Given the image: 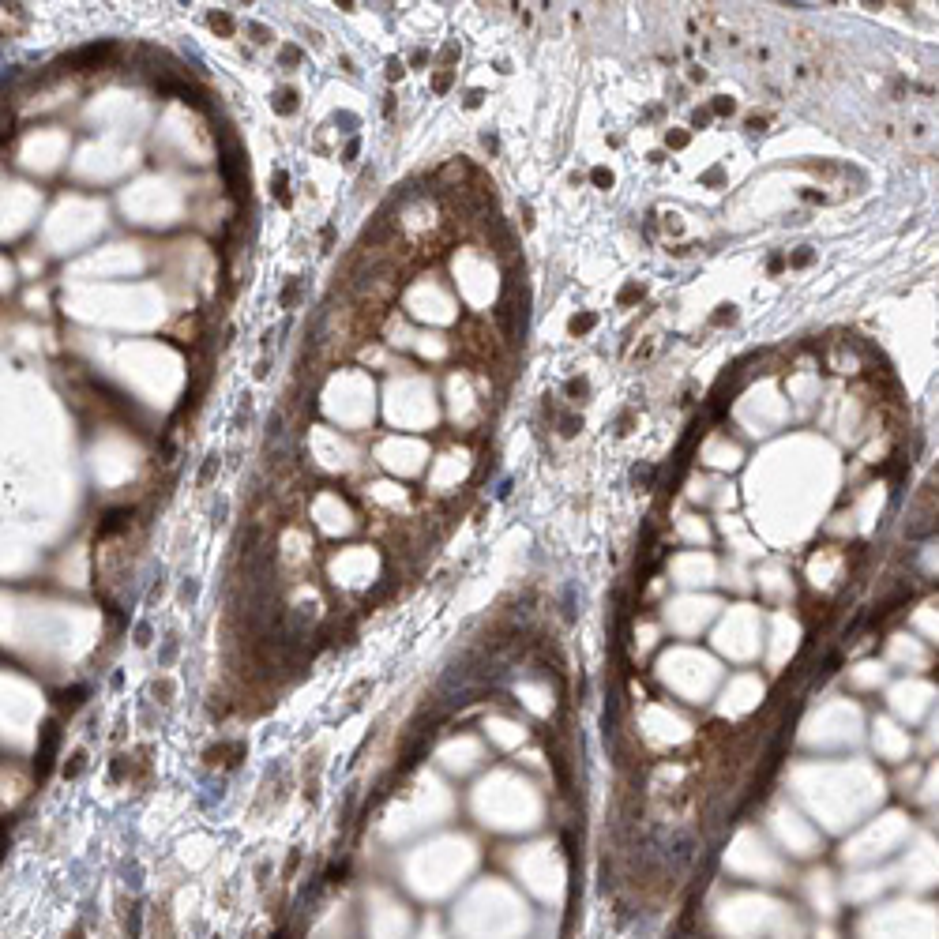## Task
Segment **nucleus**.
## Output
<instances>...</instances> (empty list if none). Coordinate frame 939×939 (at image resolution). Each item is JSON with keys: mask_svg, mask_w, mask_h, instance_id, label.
<instances>
[{"mask_svg": "<svg viewBox=\"0 0 939 939\" xmlns=\"http://www.w3.org/2000/svg\"><path fill=\"white\" fill-rule=\"evenodd\" d=\"M714 928L725 939H804L801 913L774 902L767 894H737L722 909H714Z\"/></svg>", "mask_w": 939, "mask_h": 939, "instance_id": "f257e3e1", "label": "nucleus"}, {"mask_svg": "<svg viewBox=\"0 0 939 939\" xmlns=\"http://www.w3.org/2000/svg\"><path fill=\"white\" fill-rule=\"evenodd\" d=\"M913 838V823L902 812H883V816L864 819V827L846 842L842 861L849 868H876V864H891Z\"/></svg>", "mask_w": 939, "mask_h": 939, "instance_id": "f03ea898", "label": "nucleus"}, {"mask_svg": "<svg viewBox=\"0 0 939 939\" xmlns=\"http://www.w3.org/2000/svg\"><path fill=\"white\" fill-rule=\"evenodd\" d=\"M864 939H939V913L928 902L876 906L861 924Z\"/></svg>", "mask_w": 939, "mask_h": 939, "instance_id": "7ed1b4c3", "label": "nucleus"}, {"mask_svg": "<svg viewBox=\"0 0 939 939\" xmlns=\"http://www.w3.org/2000/svg\"><path fill=\"white\" fill-rule=\"evenodd\" d=\"M894 879L913 894H928L939 887V838L936 834H913L909 846L898 853Z\"/></svg>", "mask_w": 939, "mask_h": 939, "instance_id": "20e7f679", "label": "nucleus"}, {"mask_svg": "<svg viewBox=\"0 0 939 939\" xmlns=\"http://www.w3.org/2000/svg\"><path fill=\"white\" fill-rule=\"evenodd\" d=\"M729 868L752 883H782V876H786V864L778 861V853L767 842H759L755 834H740L733 853H729Z\"/></svg>", "mask_w": 939, "mask_h": 939, "instance_id": "39448f33", "label": "nucleus"}, {"mask_svg": "<svg viewBox=\"0 0 939 939\" xmlns=\"http://www.w3.org/2000/svg\"><path fill=\"white\" fill-rule=\"evenodd\" d=\"M662 677H665V684H673L684 699L695 703L699 695L710 692V684L718 680V673H714V665H710L707 658L688 654V650H673V654L662 658Z\"/></svg>", "mask_w": 939, "mask_h": 939, "instance_id": "423d86ee", "label": "nucleus"}, {"mask_svg": "<svg viewBox=\"0 0 939 939\" xmlns=\"http://www.w3.org/2000/svg\"><path fill=\"white\" fill-rule=\"evenodd\" d=\"M887 703L902 725H921L939 707V692L936 684H928L924 677H902L887 688Z\"/></svg>", "mask_w": 939, "mask_h": 939, "instance_id": "0eeeda50", "label": "nucleus"}, {"mask_svg": "<svg viewBox=\"0 0 939 939\" xmlns=\"http://www.w3.org/2000/svg\"><path fill=\"white\" fill-rule=\"evenodd\" d=\"M894 883V864H876V868H849V876L842 879V902L849 906H879V898L891 891Z\"/></svg>", "mask_w": 939, "mask_h": 939, "instance_id": "6e6552de", "label": "nucleus"}, {"mask_svg": "<svg viewBox=\"0 0 939 939\" xmlns=\"http://www.w3.org/2000/svg\"><path fill=\"white\" fill-rule=\"evenodd\" d=\"M763 628H759V616L748 609V605H740V609H733V613L725 616V624L718 628V647L729 650L733 658H752L755 650L763 647Z\"/></svg>", "mask_w": 939, "mask_h": 939, "instance_id": "1a4fd4ad", "label": "nucleus"}, {"mask_svg": "<svg viewBox=\"0 0 939 939\" xmlns=\"http://www.w3.org/2000/svg\"><path fill=\"white\" fill-rule=\"evenodd\" d=\"M774 834H778V846L786 849L789 857H816L819 853V831L797 812H778L774 816Z\"/></svg>", "mask_w": 939, "mask_h": 939, "instance_id": "9d476101", "label": "nucleus"}, {"mask_svg": "<svg viewBox=\"0 0 939 939\" xmlns=\"http://www.w3.org/2000/svg\"><path fill=\"white\" fill-rule=\"evenodd\" d=\"M872 748H876L883 763L898 767V763H906L909 755H913V733L898 718H876L872 722Z\"/></svg>", "mask_w": 939, "mask_h": 939, "instance_id": "9b49d317", "label": "nucleus"}, {"mask_svg": "<svg viewBox=\"0 0 939 939\" xmlns=\"http://www.w3.org/2000/svg\"><path fill=\"white\" fill-rule=\"evenodd\" d=\"M887 665L902 669L909 677H921L924 669L932 665V650H928V643L917 632H898L887 643Z\"/></svg>", "mask_w": 939, "mask_h": 939, "instance_id": "f8f14e48", "label": "nucleus"}, {"mask_svg": "<svg viewBox=\"0 0 939 939\" xmlns=\"http://www.w3.org/2000/svg\"><path fill=\"white\" fill-rule=\"evenodd\" d=\"M804 898H808V909L819 921H834V913L842 906V879H834L827 868H819V872L804 879Z\"/></svg>", "mask_w": 939, "mask_h": 939, "instance_id": "ddd939ff", "label": "nucleus"}, {"mask_svg": "<svg viewBox=\"0 0 939 939\" xmlns=\"http://www.w3.org/2000/svg\"><path fill=\"white\" fill-rule=\"evenodd\" d=\"M710 613H714V605H710L707 598H680L677 605H669L665 620H669L677 632L692 635V632H699V628L707 624Z\"/></svg>", "mask_w": 939, "mask_h": 939, "instance_id": "4468645a", "label": "nucleus"}, {"mask_svg": "<svg viewBox=\"0 0 939 939\" xmlns=\"http://www.w3.org/2000/svg\"><path fill=\"white\" fill-rule=\"evenodd\" d=\"M887 662H861L849 669V684L857 688V692H879V688H887Z\"/></svg>", "mask_w": 939, "mask_h": 939, "instance_id": "2eb2a0df", "label": "nucleus"}, {"mask_svg": "<svg viewBox=\"0 0 939 939\" xmlns=\"http://www.w3.org/2000/svg\"><path fill=\"white\" fill-rule=\"evenodd\" d=\"M733 695V703H725V714H740V710H752L755 699L763 695V684H755L752 677H737L733 684H729V692H725V699Z\"/></svg>", "mask_w": 939, "mask_h": 939, "instance_id": "dca6fc26", "label": "nucleus"}, {"mask_svg": "<svg viewBox=\"0 0 939 939\" xmlns=\"http://www.w3.org/2000/svg\"><path fill=\"white\" fill-rule=\"evenodd\" d=\"M913 632L921 635L924 643H936L939 647V605H924L913 616Z\"/></svg>", "mask_w": 939, "mask_h": 939, "instance_id": "f3484780", "label": "nucleus"}, {"mask_svg": "<svg viewBox=\"0 0 939 939\" xmlns=\"http://www.w3.org/2000/svg\"><path fill=\"white\" fill-rule=\"evenodd\" d=\"M677 575L680 583H707L710 575H714V564H710L707 556H692V560H680Z\"/></svg>", "mask_w": 939, "mask_h": 939, "instance_id": "a211bd4d", "label": "nucleus"}, {"mask_svg": "<svg viewBox=\"0 0 939 939\" xmlns=\"http://www.w3.org/2000/svg\"><path fill=\"white\" fill-rule=\"evenodd\" d=\"M917 797H921V801L928 804V808H939V759H936V763H932L928 770H924Z\"/></svg>", "mask_w": 939, "mask_h": 939, "instance_id": "6ab92c4d", "label": "nucleus"}, {"mask_svg": "<svg viewBox=\"0 0 939 939\" xmlns=\"http://www.w3.org/2000/svg\"><path fill=\"white\" fill-rule=\"evenodd\" d=\"M928 744H932V748H939V707L932 710V725H928Z\"/></svg>", "mask_w": 939, "mask_h": 939, "instance_id": "aec40b11", "label": "nucleus"}, {"mask_svg": "<svg viewBox=\"0 0 939 939\" xmlns=\"http://www.w3.org/2000/svg\"><path fill=\"white\" fill-rule=\"evenodd\" d=\"M293 98H297L293 91H282V102H275V109H282V113H293V109H297V102H293Z\"/></svg>", "mask_w": 939, "mask_h": 939, "instance_id": "412c9836", "label": "nucleus"}, {"mask_svg": "<svg viewBox=\"0 0 939 939\" xmlns=\"http://www.w3.org/2000/svg\"><path fill=\"white\" fill-rule=\"evenodd\" d=\"M590 327H594V316H575V320H571V331H575V335H579V331H590Z\"/></svg>", "mask_w": 939, "mask_h": 939, "instance_id": "4be33fe9", "label": "nucleus"}, {"mask_svg": "<svg viewBox=\"0 0 939 939\" xmlns=\"http://www.w3.org/2000/svg\"><path fill=\"white\" fill-rule=\"evenodd\" d=\"M211 27H215V31H222V34H230V31H233L230 16H218V12H215V16H211Z\"/></svg>", "mask_w": 939, "mask_h": 939, "instance_id": "5701e85b", "label": "nucleus"}, {"mask_svg": "<svg viewBox=\"0 0 939 939\" xmlns=\"http://www.w3.org/2000/svg\"><path fill=\"white\" fill-rule=\"evenodd\" d=\"M594 185L609 188V185H613V173H609V170H594Z\"/></svg>", "mask_w": 939, "mask_h": 939, "instance_id": "b1692460", "label": "nucleus"}, {"mask_svg": "<svg viewBox=\"0 0 939 939\" xmlns=\"http://www.w3.org/2000/svg\"><path fill=\"white\" fill-rule=\"evenodd\" d=\"M714 113H733V102H729V98H718V102H714Z\"/></svg>", "mask_w": 939, "mask_h": 939, "instance_id": "393cba45", "label": "nucleus"}, {"mask_svg": "<svg viewBox=\"0 0 939 939\" xmlns=\"http://www.w3.org/2000/svg\"><path fill=\"white\" fill-rule=\"evenodd\" d=\"M763 128H767V117H752L748 121V132H763Z\"/></svg>", "mask_w": 939, "mask_h": 939, "instance_id": "a878e982", "label": "nucleus"}, {"mask_svg": "<svg viewBox=\"0 0 939 939\" xmlns=\"http://www.w3.org/2000/svg\"><path fill=\"white\" fill-rule=\"evenodd\" d=\"M451 87V72H444V76H436V91H447Z\"/></svg>", "mask_w": 939, "mask_h": 939, "instance_id": "bb28decb", "label": "nucleus"}]
</instances>
